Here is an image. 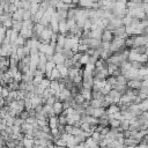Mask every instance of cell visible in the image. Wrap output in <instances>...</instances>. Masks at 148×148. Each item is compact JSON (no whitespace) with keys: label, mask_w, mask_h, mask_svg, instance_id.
I'll list each match as a JSON object with an SVG mask.
<instances>
[{"label":"cell","mask_w":148,"mask_h":148,"mask_svg":"<svg viewBox=\"0 0 148 148\" xmlns=\"http://www.w3.org/2000/svg\"><path fill=\"white\" fill-rule=\"evenodd\" d=\"M113 32L111 31V30H109V29H106V28H104L103 29V31H102V38H101V40L102 42H111L112 39H113Z\"/></svg>","instance_id":"cell-1"},{"label":"cell","mask_w":148,"mask_h":148,"mask_svg":"<svg viewBox=\"0 0 148 148\" xmlns=\"http://www.w3.org/2000/svg\"><path fill=\"white\" fill-rule=\"evenodd\" d=\"M127 87L132 89H140L142 87V80L139 79H131L127 81Z\"/></svg>","instance_id":"cell-2"},{"label":"cell","mask_w":148,"mask_h":148,"mask_svg":"<svg viewBox=\"0 0 148 148\" xmlns=\"http://www.w3.org/2000/svg\"><path fill=\"white\" fill-rule=\"evenodd\" d=\"M52 60L56 62V65L57 64H64L65 62V60H66V58H65V56L62 54V52H54V54H53V57H52Z\"/></svg>","instance_id":"cell-3"},{"label":"cell","mask_w":148,"mask_h":148,"mask_svg":"<svg viewBox=\"0 0 148 148\" xmlns=\"http://www.w3.org/2000/svg\"><path fill=\"white\" fill-rule=\"evenodd\" d=\"M68 30H69V25H68V23H67V18L59 21V32L65 35Z\"/></svg>","instance_id":"cell-4"},{"label":"cell","mask_w":148,"mask_h":148,"mask_svg":"<svg viewBox=\"0 0 148 148\" xmlns=\"http://www.w3.org/2000/svg\"><path fill=\"white\" fill-rule=\"evenodd\" d=\"M23 13H24V8H23V7H18V8L13 13V20L23 21Z\"/></svg>","instance_id":"cell-5"},{"label":"cell","mask_w":148,"mask_h":148,"mask_svg":"<svg viewBox=\"0 0 148 148\" xmlns=\"http://www.w3.org/2000/svg\"><path fill=\"white\" fill-rule=\"evenodd\" d=\"M52 106H53V110H54V113H56V114L59 116V114L62 113V111H64V105H62V102H61V101H57Z\"/></svg>","instance_id":"cell-6"},{"label":"cell","mask_w":148,"mask_h":148,"mask_svg":"<svg viewBox=\"0 0 148 148\" xmlns=\"http://www.w3.org/2000/svg\"><path fill=\"white\" fill-rule=\"evenodd\" d=\"M49 126H50V128H54V127L59 126V117L57 114L49 117Z\"/></svg>","instance_id":"cell-7"},{"label":"cell","mask_w":148,"mask_h":148,"mask_svg":"<svg viewBox=\"0 0 148 148\" xmlns=\"http://www.w3.org/2000/svg\"><path fill=\"white\" fill-rule=\"evenodd\" d=\"M60 77H61L60 71H59L57 67H54V68L51 71V75H50V79H51V80H59Z\"/></svg>","instance_id":"cell-8"}]
</instances>
